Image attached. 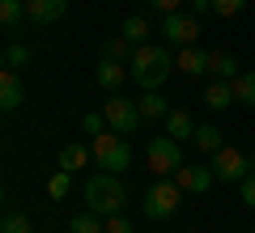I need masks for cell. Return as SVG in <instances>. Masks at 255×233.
<instances>
[{
	"label": "cell",
	"mask_w": 255,
	"mask_h": 233,
	"mask_svg": "<svg viewBox=\"0 0 255 233\" xmlns=\"http://www.w3.org/2000/svg\"><path fill=\"white\" fill-rule=\"evenodd\" d=\"M102 115H107L111 132H119V136H132L140 123H145V115H140V102L124 98V93H111V98L102 102Z\"/></svg>",
	"instance_id": "obj_5"
},
{
	"label": "cell",
	"mask_w": 255,
	"mask_h": 233,
	"mask_svg": "<svg viewBox=\"0 0 255 233\" xmlns=\"http://www.w3.org/2000/svg\"><path fill=\"white\" fill-rule=\"evenodd\" d=\"M238 195H243V204H247V208H255V170L247 174L243 182H238Z\"/></svg>",
	"instance_id": "obj_30"
},
{
	"label": "cell",
	"mask_w": 255,
	"mask_h": 233,
	"mask_svg": "<svg viewBox=\"0 0 255 233\" xmlns=\"http://www.w3.org/2000/svg\"><path fill=\"white\" fill-rule=\"evenodd\" d=\"M234 102L255 106V68H247V72H238V77H234Z\"/></svg>",
	"instance_id": "obj_21"
},
{
	"label": "cell",
	"mask_w": 255,
	"mask_h": 233,
	"mask_svg": "<svg viewBox=\"0 0 255 233\" xmlns=\"http://www.w3.org/2000/svg\"><path fill=\"white\" fill-rule=\"evenodd\" d=\"M21 102H26V81L17 68H4L0 72V110H17Z\"/></svg>",
	"instance_id": "obj_11"
},
{
	"label": "cell",
	"mask_w": 255,
	"mask_h": 233,
	"mask_svg": "<svg viewBox=\"0 0 255 233\" xmlns=\"http://www.w3.org/2000/svg\"><path fill=\"white\" fill-rule=\"evenodd\" d=\"M107 233H132V221H128L124 212H115V216H107Z\"/></svg>",
	"instance_id": "obj_31"
},
{
	"label": "cell",
	"mask_w": 255,
	"mask_h": 233,
	"mask_svg": "<svg viewBox=\"0 0 255 233\" xmlns=\"http://www.w3.org/2000/svg\"><path fill=\"white\" fill-rule=\"evenodd\" d=\"M183 204V187L174 178H157L153 187L145 191V216L149 221H170Z\"/></svg>",
	"instance_id": "obj_4"
},
{
	"label": "cell",
	"mask_w": 255,
	"mask_h": 233,
	"mask_svg": "<svg viewBox=\"0 0 255 233\" xmlns=\"http://www.w3.org/2000/svg\"><path fill=\"white\" fill-rule=\"evenodd\" d=\"M68 191H73V174H68V170L51 174V182H47V195H51V199H64Z\"/></svg>",
	"instance_id": "obj_27"
},
{
	"label": "cell",
	"mask_w": 255,
	"mask_h": 233,
	"mask_svg": "<svg viewBox=\"0 0 255 233\" xmlns=\"http://www.w3.org/2000/svg\"><path fill=\"white\" fill-rule=\"evenodd\" d=\"M251 233H255V229H251Z\"/></svg>",
	"instance_id": "obj_36"
},
{
	"label": "cell",
	"mask_w": 255,
	"mask_h": 233,
	"mask_svg": "<svg viewBox=\"0 0 255 233\" xmlns=\"http://www.w3.org/2000/svg\"><path fill=\"white\" fill-rule=\"evenodd\" d=\"M90 157H94V149H85V144H64V149H60V170H68V174H73V170H85V165H90Z\"/></svg>",
	"instance_id": "obj_15"
},
{
	"label": "cell",
	"mask_w": 255,
	"mask_h": 233,
	"mask_svg": "<svg viewBox=\"0 0 255 233\" xmlns=\"http://www.w3.org/2000/svg\"><path fill=\"white\" fill-rule=\"evenodd\" d=\"M209 60H213V51H200V47L191 43V47H183V51L174 55V68L187 72V77H204V72H209Z\"/></svg>",
	"instance_id": "obj_13"
},
{
	"label": "cell",
	"mask_w": 255,
	"mask_h": 233,
	"mask_svg": "<svg viewBox=\"0 0 255 233\" xmlns=\"http://www.w3.org/2000/svg\"><path fill=\"white\" fill-rule=\"evenodd\" d=\"M26 13L34 26H55L68 13V0H26Z\"/></svg>",
	"instance_id": "obj_12"
},
{
	"label": "cell",
	"mask_w": 255,
	"mask_h": 233,
	"mask_svg": "<svg viewBox=\"0 0 255 233\" xmlns=\"http://www.w3.org/2000/svg\"><path fill=\"white\" fill-rule=\"evenodd\" d=\"M94 161H98V170H107V174L128 170V165H132V144H128V136H119V132L94 136Z\"/></svg>",
	"instance_id": "obj_3"
},
{
	"label": "cell",
	"mask_w": 255,
	"mask_h": 233,
	"mask_svg": "<svg viewBox=\"0 0 255 233\" xmlns=\"http://www.w3.org/2000/svg\"><path fill=\"white\" fill-rule=\"evenodd\" d=\"M209 72L217 77V81H234V77H238V60H234V51H213Z\"/></svg>",
	"instance_id": "obj_18"
},
{
	"label": "cell",
	"mask_w": 255,
	"mask_h": 233,
	"mask_svg": "<svg viewBox=\"0 0 255 233\" xmlns=\"http://www.w3.org/2000/svg\"><path fill=\"white\" fill-rule=\"evenodd\" d=\"M247 9V0H213V13L217 17H234V13Z\"/></svg>",
	"instance_id": "obj_29"
},
{
	"label": "cell",
	"mask_w": 255,
	"mask_h": 233,
	"mask_svg": "<svg viewBox=\"0 0 255 233\" xmlns=\"http://www.w3.org/2000/svg\"><path fill=\"white\" fill-rule=\"evenodd\" d=\"M162 38L174 47H191L200 38V17L196 13H166L162 17Z\"/></svg>",
	"instance_id": "obj_7"
},
{
	"label": "cell",
	"mask_w": 255,
	"mask_h": 233,
	"mask_svg": "<svg viewBox=\"0 0 255 233\" xmlns=\"http://www.w3.org/2000/svg\"><path fill=\"white\" fill-rule=\"evenodd\" d=\"M230 102H234V81H213L204 89V106L209 110H226Z\"/></svg>",
	"instance_id": "obj_16"
},
{
	"label": "cell",
	"mask_w": 255,
	"mask_h": 233,
	"mask_svg": "<svg viewBox=\"0 0 255 233\" xmlns=\"http://www.w3.org/2000/svg\"><path fill=\"white\" fill-rule=\"evenodd\" d=\"M68 233H107V216H98V212H77L73 221H68Z\"/></svg>",
	"instance_id": "obj_19"
},
{
	"label": "cell",
	"mask_w": 255,
	"mask_h": 233,
	"mask_svg": "<svg viewBox=\"0 0 255 233\" xmlns=\"http://www.w3.org/2000/svg\"><path fill=\"white\" fill-rule=\"evenodd\" d=\"M128 77H132V68H128L124 60H107V55H102V60L94 64V85H102L107 93H115Z\"/></svg>",
	"instance_id": "obj_10"
},
{
	"label": "cell",
	"mask_w": 255,
	"mask_h": 233,
	"mask_svg": "<svg viewBox=\"0 0 255 233\" xmlns=\"http://www.w3.org/2000/svg\"><path fill=\"white\" fill-rule=\"evenodd\" d=\"M213 174H217V182H243L251 174V157H243L234 144H226L213 153Z\"/></svg>",
	"instance_id": "obj_8"
},
{
	"label": "cell",
	"mask_w": 255,
	"mask_h": 233,
	"mask_svg": "<svg viewBox=\"0 0 255 233\" xmlns=\"http://www.w3.org/2000/svg\"><path fill=\"white\" fill-rule=\"evenodd\" d=\"M132 81L140 85V89H157V85L166 81L174 72V55L166 51V43H145V47H136L132 51Z\"/></svg>",
	"instance_id": "obj_1"
},
{
	"label": "cell",
	"mask_w": 255,
	"mask_h": 233,
	"mask_svg": "<svg viewBox=\"0 0 255 233\" xmlns=\"http://www.w3.org/2000/svg\"><path fill=\"white\" fill-rule=\"evenodd\" d=\"M124 38H128L132 47H145V43H149V21L140 17V13H132V17L124 21Z\"/></svg>",
	"instance_id": "obj_23"
},
{
	"label": "cell",
	"mask_w": 255,
	"mask_h": 233,
	"mask_svg": "<svg viewBox=\"0 0 255 233\" xmlns=\"http://www.w3.org/2000/svg\"><path fill=\"white\" fill-rule=\"evenodd\" d=\"M149 4H153V9L166 17V13H179V4H183V0H149Z\"/></svg>",
	"instance_id": "obj_32"
},
{
	"label": "cell",
	"mask_w": 255,
	"mask_h": 233,
	"mask_svg": "<svg viewBox=\"0 0 255 233\" xmlns=\"http://www.w3.org/2000/svg\"><path fill=\"white\" fill-rule=\"evenodd\" d=\"M136 102H140V115L145 119H166L170 115V106H166V98L157 89H145V98H136Z\"/></svg>",
	"instance_id": "obj_22"
},
{
	"label": "cell",
	"mask_w": 255,
	"mask_h": 233,
	"mask_svg": "<svg viewBox=\"0 0 255 233\" xmlns=\"http://www.w3.org/2000/svg\"><path fill=\"white\" fill-rule=\"evenodd\" d=\"M26 17H30V13H26V0H0V26L9 30V34H13Z\"/></svg>",
	"instance_id": "obj_17"
},
{
	"label": "cell",
	"mask_w": 255,
	"mask_h": 233,
	"mask_svg": "<svg viewBox=\"0 0 255 233\" xmlns=\"http://www.w3.org/2000/svg\"><path fill=\"white\" fill-rule=\"evenodd\" d=\"M145 157H149V170H153L157 178H170V174L183 165V149H179L174 136H153L149 149H145Z\"/></svg>",
	"instance_id": "obj_6"
},
{
	"label": "cell",
	"mask_w": 255,
	"mask_h": 233,
	"mask_svg": "<svg viewBox=\"0 0 255 233\" xmlns=\"http://www.w3.org/2000/svg\"><path fill=\"white\" fill-rule=\"evenodd\" d=\"M191 13L200 17V13H213V0H191Z\"/></svg>",
	"instance_id": "obj_33"
},
{
	"label": "cell",
	"mask_w": 255,
	"mask_h": 233,
	"mask_svg": "<svg viewBox=\"0 0 255 233\" xmlns=\"http://www.w3.org/2000/svg\"><path fill=\"white\" fill-rule=\"evenodd\" d=\"M85 204H90V212H98V216H115V212H124V204H128V191H124V182H119V174H94L90 182H85Z\"/></svg>",
	"instance_id": "obj_2"
},
{
	"label": "cell",
	"mask_w": 255,
	"mask_h": 233,
	"mask_svg": "<svg viewBox=\"0 0 255 233\" xmlns=\"http://www.w3.org/2000/svg\"><path fill=\"white\" fill-rule=\"evenodd\" d=\"M0 233H34V225H30L26 212H4V221H0Z\"/></svg>",
	"instance_id": "obj_26"
},
{
	"label": "cell",
	"mask_w": 255,
	"mask_h": 233,
	"mask_svg": "<svg viewBox=\"0 0 255 233\" xmlns=\"http://www.w3.org/2000/svg\"><path fill=\"white\" fill-rule=\"evenodd\" d=\"M26 64H30V47L13 38V43L4 47V68H26Z\"/></svg>",
	"instance_id": "obj_25"
},
{
	"label": "cell",
	"mask_w": 255,
	"mask_h": 233,
	"mask_svg": "<svg viewBox=\"0 0 255 233\" xmlns=\"http://www.w3.org/2000/svg\"><path fill=\"white\" fill-rule=\"evenodd\" d=\"M132 51H136V47L128 43L124 34H119V38H107V43H102V55H107V60H124V64H132Z\"/></svg>",
	"instance_id": "obj_24"
},
{
	"label": "cell",
	"mask_w": 255,
	"mask_h": 233,
	"mask_svg": "<svg viewBox=\"0 0 255 233\" xmlns=\"http://www.w3.org/2000/svg\"><path fill=\"white\" fill-rule=\"evenodd\" d=\"M170 178L179 182L183 191H191V195H200V191H209L213 182H217V174H213V165H179V170H174Z\"/></svg>",
	"instance_id": "obj_9"
},
{
	"label": "cell",
	"mask_w": 255,
	"mask_h": 233,
	"mask_svg": "<svg viewBox=\"0 0 255 233\" xmlns=\"http://www.w3.org/2000/svg\"><path fill=\"white\" fill-rule=\"evenodd\" d=\"M251 170H255V153H251Z\"/></svg>",
	"instance_id": "obj_34"
},
{
	"label": "cell",
	"mask_w": 255,
	"mask_h": 233,
	"mask_svg": "<svg viewBox=\"0 0 255 233\" xmlns=\"http://www.w3.org/2000/svg\"><path fill=\"white\" fill-rule=\"evenodd\" d=\"M81 127L90 136H102V132H111V123H107V115H102V110H90V115L81 119Z\"/></svg>",
	"instance_id": "obj_28"
},
{
	"label": "cell",
	"mask_w": 255,
	"mask_h": 233,
	"mask_svg": "<svg viewBox=\"0 0 255 233\" xmlns=\"http://www.w3.org/2000/svg\"><path fill=\"white\" fill-rule=\"evenodd\" d=\"M191 144H196L200 153H217V149H226V144H221V127H217V123H200Z\"/></svg>",
	"instance_id": "obj_20"
},
{
	"label": "cell",
	"mask_w": 255,
	"mask_h": 233,
	"mask_svg": "<svg viewBox=\"0 0 255 233\" xmlns=\"http://www.w3.org/2000/svg\"><path fill=\"white\" fill-rule=\"evenodd\" d=\"M251 43H255V38H251Z\"/></svg>",
	"instance_id": "obj_35"
},
{
	"label": "cell",
	"mask_w": 255,
	"mask_h": 233,
	"mask_svg": "<svg viewBox=\"0 0 255 233\" xmlns=\"http://www.w3.org/2000/svg\"><path fill=\"white\" fill-rule=\"evenodd\" d=\"M196 127H200V123H196L187 110H170V115H166V136H174L179 144L183 140H196Z\"/></svg>",
	"instance_id": "obj_14"
}]
</instances>
